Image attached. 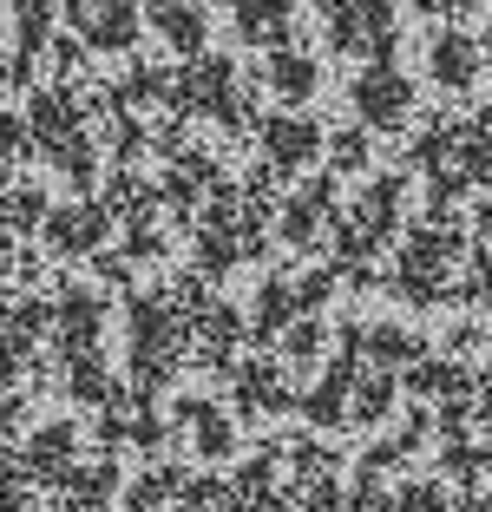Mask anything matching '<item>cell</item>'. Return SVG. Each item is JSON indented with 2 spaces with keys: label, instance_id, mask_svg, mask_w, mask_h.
<instances>
[{
  "label": "cell",
  "instance_id": "6da1fadb",
  "mask_svg": "<svg viewBox=\"0 0 492 512\" xmlns=\"http://www.w3.org/2000/svg\"><path fill=\"white\" fill-rule=\"evenodd\" d=\"M440 73H447V79H466V73H473V40H460V33H453V40L440 46Z\"/></svg>",
  "mask_w": 492,
  "mask_h": 512
},
{
  "label": "cell",
  "instance_id": "7a4b0ae2",
  "mask_svg": "<svg viewBox=\"0 0 492 512\" xmlns=\"http://www.w3.org/2000/svg\"><path fill=\"white\" fill-rule=\"evenodd\" d=\"M427 7H460V0H427Z\"/></svg>",
  "mask_w": 492,
  "mask_h": 512
}]
</instances>
